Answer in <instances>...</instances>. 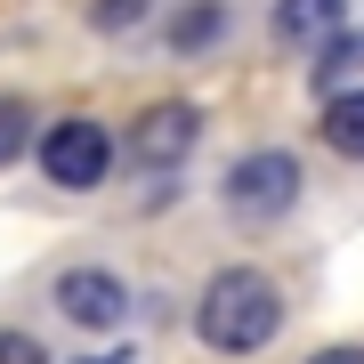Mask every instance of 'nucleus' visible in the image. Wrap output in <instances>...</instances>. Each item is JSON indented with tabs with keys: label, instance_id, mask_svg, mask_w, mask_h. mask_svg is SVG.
<instances>
[{
	"label": "nucleus",
	"instance_id": "1",
	"mask_svg": "<svg viewBox=\"0 0 364 364\" xmlns=\"http://www.w3.org/2000/svg\"><path fill=\"white\" fill-rule=\"evenodd\" d=\"M195 332L219 356H251V348H267L284 332V291L259 267H219L203 284V299H195Z\"/></svg>",
	"mask_w": 364,
	"mask_h": 364
},
{
	"label": "nucleus",
	"instance_id": "2",
	"mask_svg": "<svg viewBox=\"0 0 364 364\" xmlns=\"http://www.w3.org/2000/svg\"><path fill=\"white\" fill-rule=\"evenodd\" d=\"M33 154H41V170H49L57 186H97L105 170H114V138H105L97 122H49Z\"/></svg>",
	"mask_w": 364,
	"mask_h": 364
},
{
	"label": "nucleus",
	"instance_id": "3",
	"mask_svg": "<svg viewBox=\"0 0 364 364\" xmlns=\"http://www.w3.org/2000/svg\"><path fill=\"white\" fill-rule=\"evenodd\" d=\"M227 203L243 210V219H284V210L299 203V162L275 154V146L267 154H243L227 170Z\"/></svg>",
	"mask_w": 364,
	"mask_h": 364
},
{
	"label": "nucleus",
	"instance_id": "4",
	"mask_svg": "<svg viewBox=\"0 0 364 364\" xmlns=\"http://www.w3.org/2000/svg\"><path fill=\"white\" fill-rule=\"evenodd\" d=\"M57 308H65L73 324H90V332H114L122 316H130V291H122L114 267H65L57 275Z\"/></svg>",
	"mask_w": 364,
	"mask_h": 364
},
{
	"label": "nucleus",
	"instance_id": "5",
	"mask_svg": "<svg viewBox=\"0 0 364 364\" xmlns=\"http://www.w3.org/2000/svg\"><path fill=\"white\" fill-rule=\"evenodd\" d=\"M195 130H203L195 105H178V97H170V105H146V114L130 122V154L162 170V162H178L186 146H195Z\"/></svg>",
	"mask_w": 364,
	"mask_h": 364
},
{
	"label": "nucleus",
	"instance_id": "6",
	"mask_svg": "<svg viewBox=\"0 0 364 364\" xmlns=\"http://www.w3.org/2000/svg\"><path fill=\"white\" fill-rule=\"evenodd\" d=\"M316 138H324L332 154L364 162V90H340V97L324 105V122H316Z\"/></svg>",
	"mask_w": 364,
	"mask_h": 364
},
{
	"label": "nucleus",
	"instance_id": "7",
	"mask_svg": "<svg viewBox=\"0 0 364 364\" xmlns=\"http://www.w3.org/2000/svg\"><path fill=\"white\" fill-rule=\"evenodd\" d=\"M340 33V0H275V41H316Z\"/></svg>",
	"mask_w": 364,
	"mask_h": 364
},
{
	"label": "nucleus",
	"instance_id": "8",
	"mask_svg": "<svg viewBox=\"0 0 364 364\" xmlns=\"http://www.w3.org/2000/svg\"><path fill=\"white\" fill-rule=\"evenodd\" d=\"M219 25H227L219 0H186V16L170 25V49H210V41H219Z\"/></svg>",
	"mask_w": 364,
	"mask_h": 364
},
{
	"label": "nucleus",
	"instance_id": "9",
	"mask_svg": "<svg viewBox=\"0 0 364 364\" xmlns=\"http://www.w3.org/2000/svg\"><path fill=\"white\" fill-rule=\"evenodd\" d=\"M25 146H41V122H33V105L25 97H0V170H9Z\"/></svg>",
	"mask_w": 364,
	"mask_h": 364
},
{
	"label": "nucleus",
	"instance_id": "10",
	"mask_svg": "<svg viewBox=\"0 0 364 364\" xmlns=\"http://www.w3.org/2000/svg\"><path fill=\"white\" fill-rule=\"evenodd\" d=\"M0 364H49V348L33 332H0Z\"/></svg>",
	"mask_w": 364,
	"mask_h": 364
},
{
	"label": "nucleus",
	"instance_id": "11",
	"mask_svg": "<svg viewBox=\"0 0 364 364\" xmlns=\"http://www.w3.org/2000/svg\"><path fill=\"white\" fill-rule=\"evenodd\" d=\"M138 16H146V0H97V25L105 33H130Z\"/></svg>",
	"mask_w": 364,
	"mask_h": 364
},
{
	"label": "nucleus",
	"instance_id": "12",
	"mask_svg": "<svg viewBox=\"0 0 364 364\" xmlns=\"http://www.w3.org/2000/svg\"><path fill=\"white\" fill-rule=\"evenodd\" d=\"M308 364H364V348H316Z\"/></svg>",
	"mask_w": 364,
	"mask_h": 364
},
{
	"label": "nucleus",
	"instance_id": "13",
	"mask_svg": "<svg viewBox=\"0 0 364 364\" xmlns=\"http://www.w3.org/2000/svg\"><path fill=\"white\" fill-rule=\"evenodd\" d=\"M97 364H105V356H97Z\"/></svg>",
	"mask_w": 364,
	"mask_h": 364
}]
</instances>
